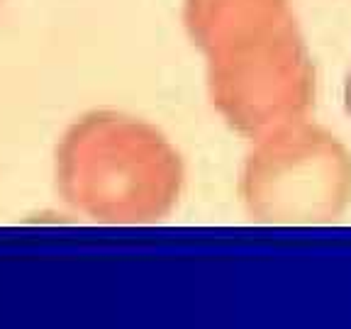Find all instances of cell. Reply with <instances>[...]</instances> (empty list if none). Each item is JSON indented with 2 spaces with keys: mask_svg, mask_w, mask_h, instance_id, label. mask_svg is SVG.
<instances>
[{
  "mask_svg": "<svg viewBox=\"0 0 351 329\" xmlns=\"http://www.w3.org/2000/svg\"><path fill=\"white\" fill-rule=\"evenodd\" d=\"M186 25L210 64L213 100L241 132L266 134L305 105V56L285 0H188Z\"/></svg>",
  "mask_w": 351,
  "mask_h": 329,
  "instance_id": "6da1fadb",
  "label": "cell"
},
{
  "mask_svg": "<svg viewBox=\"0 0 351 329\" xmlns=\"http://www.w3.org/2000/svg\"><path fill=\"white\" fill-rule=\"evenodd\" d=\"M183 166L169 139L120 112H90L56 147V188L76 212L98 222L137 225L178 200Z\"/></svg>",
  "mask_w": 351,
  "mask_h": 329,
  "instance_id": "7a4b0ae2",
  "label": "cell"
},
{
  "mask_svg": "<svg viewBox=\"0 0 351 329\" xmlns=\"http://www.w3.org/2000/svg\"><path fill=\"white\" fill-rule=\"evenodd\" d=\"M349 175L335 137L291 122L258 137L241 173V200L269 222L327 219L344 208Z\"/></svg>",
  "mask_w": 351,
  "mask_h": 329,
  "instance_id": "3957f363",
  "label": "cell"
},
{
  "mask_svg": "<svg viewBox=\"0 0 351 329\" xmlns=\"http://www.w3.org/2000/svg\"><path fill=\"white\" fill-rule=\"evenodd\" d=\"M344 98H346V110H349V115H351V71H349V76H346V93H344Z\"/></svg>",
  "mask_w": 351,
  "mask_h": 329,
  "instance_id": "277c9868",
  "label": "cell"
},
{
  "mask_svg": "<svg viewBox=\"0 0 351 329\" xmlns=\"http://www.w3.org/2000/svg\"><path fill=\"white\" fill-rule=\"evenodd\" d=\"M0 8H3V0H0Z\"/></svg>",
  "mask_w": 351,
  "mask_h": 329,
  "instance_id": "5b68a950",
  "label": "cell"
}]
</instances>
